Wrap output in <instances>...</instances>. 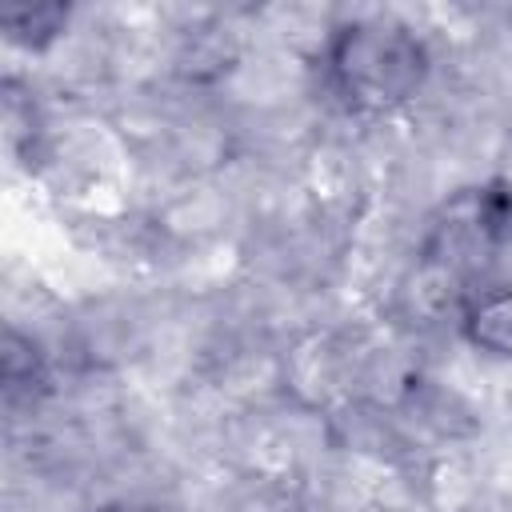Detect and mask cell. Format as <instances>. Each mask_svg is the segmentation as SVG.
<instances>
[{"mask_svg": "<svg viewBox=\"0 0 512 512\" xmlns=\"http://www.w3.org/2000/svg\"><path fill=\"white\" fill-rule=\"evenodd\" d=\"M456 336L492 364H512V280L476 284L456 304Z\"/></svg>", "mask_w": 512, "mask_h": 512, "instance_id": "7a4b0ae2", "label": "cell"}, {"mask_svg": "<svg viewBox=\"0 0 512 512\" xmlns=\"http://www.w3.org/2000/svg\"><path fill=\"white\" fill-rule=\"evenodd\" d=\"M68 16H72V8H64V4H20V8H4L0 24L12 44L44 48L68 28Z\"/></svg>", "mask_w": 512, "mask_h": 512, "instance_id": "3957f363", "label": "cell"}, {"mask_svg": "<svg viewBox=\"0 0 512 512\" xmlns=\"http://www.w3.org/2000/svg\"><path fill=\"white\" fill-rule=\"evenodd\" d=\"M428 36L392 12L344 16L320 44V88L352 120L404 112L432 80Z\"/></svg>", "mask_w": 512, "mask_h": 512, "instance_id": "6da1fadb", "label": "cell"}]
</instances>
